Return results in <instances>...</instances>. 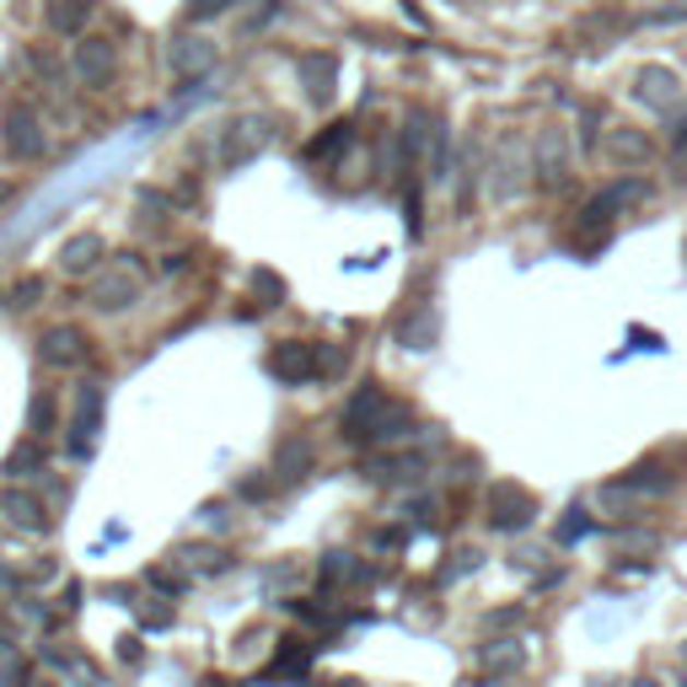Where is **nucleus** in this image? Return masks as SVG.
Masks as SVG:
<instances>
[{
    "instance_id": "nucleus-1",
    "label": "nucleus",
    "mask_w": 687,
    "mask_h": 687,
    "mask_svg": "<svg viewBox=\"0 0 687 687\" xmlns=\"http://www.w3.org/2000/svg\"><path fill=\"white\" fill-rule=\"evenodd\" d=\"M633 97H639L644 108L666 114V108H683V81H677L666 64H644V70L633 75Z\"/></svg>"
},
{
    "instance_id": "nucleus-2",
    "label": "nucleus",
    "mask_w": 687,
    "mask_h": 687,
    "mask_svg": "<svg viewBox=\"0 0 687 687\" xmlns=\"http://www.w3.org/2000/svg\"><path fill=\"white\" fill-rule=\"evenodd\" d=\"M613 156H618V162H633V167H639V162H650V156H655V145H650V140H644V134H639V129H613Z\"/></svg>"
},
{
    "instance_id": "nucleus-3",
    "label": "nucleus",
    "mask_w": 687,
    "mask_h": 687,
    "mask_svg": "<svg viewBox=\"0 0 687 687\" xmlns=\"http://www.w3.org/2000/svg\"><path fill=\"white\" fill-rule=\"evenodd\" d=\"M672 145H677V151H687V114L677 119V129H672Z\"/></svg>"
}]
</instances>
